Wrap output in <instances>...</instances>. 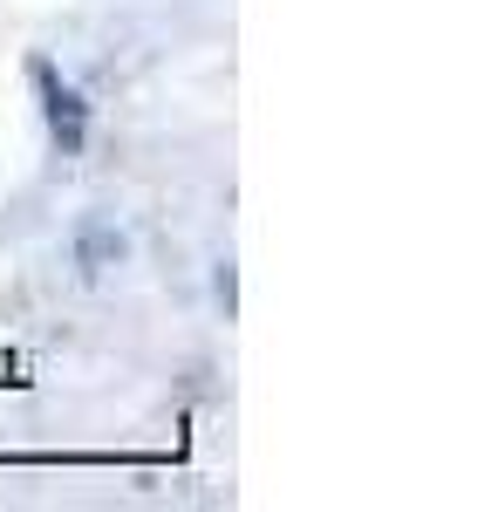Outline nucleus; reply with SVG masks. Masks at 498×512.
<instances>
[{"instance_id": "obj_1", "label": "nucleus", "mask_w": 498, "mask_h": 512, "mask_svg": "<svg viewBox=\"0 0 498 512\" xmlns=\"http://www.w3.org/2000/svg\"><path fill=\"white\" fill-rule=\"evenodd\" d=\"M28 82H35V96H41V123H48V137H55V151H62V158H82V144H89V103L55 76L48 55L28 62Z\"/></svg>"}]
</instances>
